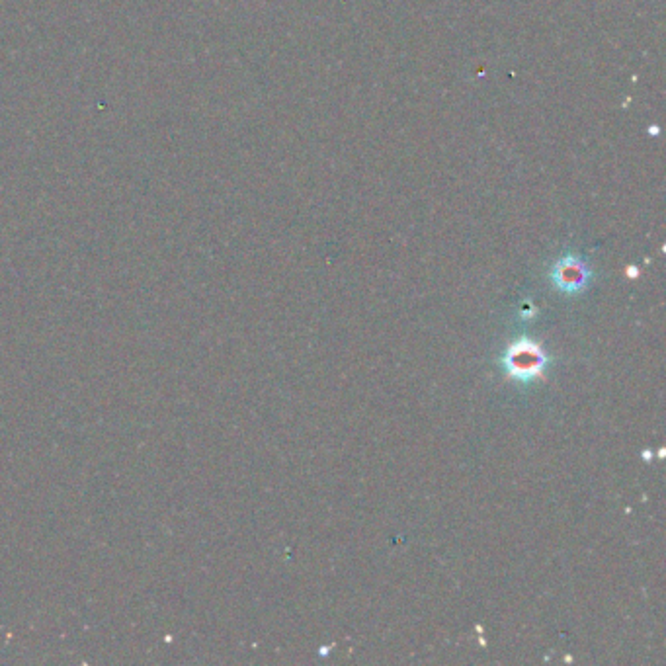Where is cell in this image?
<instances>
[{
  "label": "cell",
  "instance_id": "cell-1",
  "mask_svg": "<svg viewBox=\"0 0 666 666\" xmlns=\"http://www.w3.org/2000/svg\"><path fill=\"white\" fill-rule=\"evenodd\" d=\"M549 364V356L543 352L542 346L530 338L514 340L506 352L502 354V368L508 377L530 383L543 374Z\"/></svg>",
  "mask_w": 666,
  "mask_h": 666
},
{
  "label": "cell",
  "instance_id": "cell-2",
  "mask_svg": "<svg viewBox=\"0 0 666 666\" xmlns=\"http://www.w3.org/2000/svg\"><path fill=\"white\" fill-rule=\"evenodd\" d=\"M590 280H592V270L588 262L577 254H567L559 258L551 268L553 286L569 295L583 292Z\"/></svg>",
  "mask_w": 666,
  "mask_h": 666
}]
</instances>
